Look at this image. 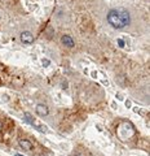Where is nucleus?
I'll return each instance as SVG.
<instances>
[{
    "instance_id": "obj_1",
    "label": "nucleus",
    "mask_w": 150,
    "mask_h": 156,
    "mask_svg": "<svg viewBox=\"0 0 150 156\" xmlns=\"http://www.w3.org/2000/svg\"><path fill=\"white\" fill-rule=\"evenodd\" d=\"M108 22L115 29H123L129 23V13L123 8L113 9L108 14Z\"/></svg>"
},
{
    "instance_id": "obj_2",
    "label": "nucleus",
    "mask_w": 150,
    "mask_h": 156,
    "mask_svg": "<svg viewBox=\"0 0 150 156\" xmlns=\"http://www.w3.org/2000/svg\"><path fill=\"white\" fill-rule=\"evenodd\" d=\"M25 119H26V122H27V124H30V125H32V126H35V128L39 130V131H43V133H45V131H47V128H45V126L36 124L35 121H34V119H32V117L28 115V113H25Z\"/></svg>"
},
{
    "instance_id": "obj_3",
    "label": "nucleus",
    "mask_w": 150,
    "mask_h": 156,
    "mask_svg": "<svg viewBox=\"0 0 150 156\" xmlns=\"http://www.w3.org/2000/svg\"><path fill=\"white\" fill-rule=\"evenodd\" d=\"M21 39H22L23 43H26V44H31V43L34 42V35L30 31H23L21 34Z\"/></svg>"
},
{
    "instance_id": "obj_4",
    "label": "nucleus",
    "mask_w": 150,
    "mask_h": 156,
    "mask_svg": "<svg viewBox=\"0 0 150 156\" xmlns=\"http://www.w3.org/2000/svg\"><path fill=\"white\" fill-rule=\"evenodd\" d=\"M35 111H36V113L39 115L40 117H44V116H47L48 113H49V111H48V107L44 105V104H38Z\"/></svg>"
},
{
    "instance_id": "obj_5",
    "label": "nucleus",
    "mask_w": 150,
    "mask_h": 156,
    "mask_svg": "<svg viewBox=\"0 0 150 156\" xmlns=\"http://www.w3.org/2000/svg\"><path fill=\"white\" fill-rule=\"evenodd\" d=\"M18 143H20V146L25 151H32L34 150L32 143L30 142V140H27V139H20V140H18Z\"/></svg>"
},
{
    "instance_id": "obj_6",
    "label": "nucleus",
    "mask_w": 150,
    "mask_h": 156,
    "mask_svg": "<svg viewBox=\"0 0 150 156\" xmlns=\"http://www.w3.org/2000/svg\"><path fill=\"white\" fill-rule=\"evenodd\" d=\"M61 42L65 44V47H74V41H72V38L69 37V35H64V37H62Z\"/></svg>"
},
{
    "instance_id": "obj_7",
    "label": "nucleus",
    "mask_w": 150,
    "mask_h": 156,
    "mask_svg": "<svg viewBox=\"0 0 150 156\" xmlns=\"http://www.w3.org/2000/svg\"><path fill=\"white\" fill-rule=\"evenodd\" d=\"M118 44H119V47H124V42L122 39H118Z\"/></svg>"
},
{
    "instance_id": "obj_8",
    "label": "nucleus",
    "mask_w": 150,
    "mask_h": 156,
    "mask_svg": "<svg viewBox=\"0 0 150 156\" xmlns=\"http://www.w3.org/2000/svg\"><path fill=\"white\" fill-rule=\"evenodd\" d=\"M43 64L47 66V65H49V61H48V60H43Z\"/></svg>"
},
{
    "instance_id": "obj_9",
    "label": "nucleus",
    "mask_w": 150,
    "mask_h": 156,
    "mask_svg": "<svg viewBox=\"0 0 150 156\" xmlns=\"http://www.w3.org/2000/svg\"><path fill=\"white\" fill-rule=\"evenodd\" d=\"M16 156H23V155H20V154H17V155H16Z\"/></svg>"
}]
</instances>
